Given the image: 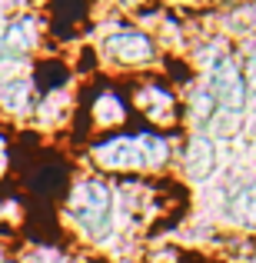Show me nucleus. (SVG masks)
<instances>
[{
  "instance_id": "nucleus-1",
  "label": "nucleus",
  "mask_w": 256,
  "mask_h": 263,
  "mask_svg": "<svg viewBox=\"0 0 256 263\" xmlns=\"http://www.w3.org/2000/svg\"><path fill=\"white\" fill-rule=\"evenodd\" d=\"M170 154L167 140L153 134H136V137H116L96 147V160L110 170H127V167H156Z\"/></svg>"
},
{
  "instance_id": "nucleus-2",
  "label": "nucleus",
  "mask_w": 256,
  "mask_h": 263,
  "mask_svg": "<svg viewBox=\"0 0 256 263\" xmlns=\"http://www.w3.org/2000/svg\"><path fill=\"white\" fill-rule=\"evenodd\" d=\"M70 213L90 233H100L103 227H107V217H110V190L103 183H96V180H84V183L73 190Z\"/></svg>"
},
{
  "instance_id": "nucleus-3",
  "label": "nucleus",
  "mask_w": 256,
  "mask_h": 263,
  "mask_svg": "<svg viewBox=\"0 0 256 263\" xmlns=\"http://www.w3.org/2000/svg\"><path fill=\"white\" fill-rule=\"evenodd\" d=\"M210 93L216 100V107H226L233 114L246 107V84H243V73L237 70L230 57H216L213 60V73H210Z\"/></svg>"
},
{
  "instance_id": "nucleus-4",
  "label": "nucleus",
  "mask_w": 256,
  "mask_h": 263,
  "mask_svg": "<svg viewBox=\"0 0 256 263\" xmlns=\"http://www.w3.org/2000/svg\"><path fill=\"white\" fill-rule=\"evenodd\" d=\"M107 53L116 57L120 64H143V60L153 57V44H150L147 33H113L107 40Z\"/></svg>"
},
{
  "instance_id": "nucleus-5",
  "label": "nucleus",
  "mask_w": 256,
  "mask_h": 263,
  "mask_svg": "<svg viewBox=\"0 0 256 263\" xmlns=\"http://www.w3.org/2000/svg\"><path fill=\"white\" fill-rule=\"evenodd\" d=\"M216 167V147L206 137H193L186 147V174L193 180H206Z\"/></svg>"
},
{
  "instance_id": "nucleus-6",
  "label": "nucleus",
  "mask_w": 256,
  "mask_h": 263,
  "mask_svg": "<svg viewBox=\"0 0 256 263\" xmlns=\"http://www.w3.org/2000/svg\"><path fill=\"white\" fill-rule=\"evenodd\" d=\"M230 213L246 227H256V183L237 190V197L230 200Z\"/></svg>"
},
{
  "instance_id": "nucleus-7",
  "label": "nucleus",
  "mask_w": 256,
  "mask_h": 263,
  "mask_svg": "<svg viewBox=\"0 0 256 263\" xmlns=\"http://www.w3.org/2000/svg\"><path fill=\"white\" fill-rule=\"evenodd\" d=\"M27 93H30V84H27V80H13V84H7L0 90V100H4L10 110H24Z\"/></svg>"
},
{
  "instance_id": "nucleus-8",
  "label": "nucleus",
  "mask_w": 256,
  "mask_h": 263,
  "mask_svg": "<svg viewBox=\"0 0 256 263\" xmlns=\"http://www.w3.org/2000/svg\"><path fill=\"white\" fill-rule=\"evenodd\" d=\"M193 107H196V110H193V114H196V120L206 123V120L213 117V107H216V100H213L210 90H200V93L193 97Z\"/></svg>"
},
{
  "instance_id": "nucleus-9",
  "label": "nucleus",
  "mask_w": 256,
  "mask_h": 263,
  "mask_svg": "<svg viewBox=\"0 0 256 263\" xmlns=\"http://www.w3.org/2000/svg\"><path fill=\"white\" fill-rule=\"evenodd\" d=\"M96 110H100V120H120V103H116L113 97H103V100L96 103Z\"/></svg>"
},
{
  "instance_id": "nucleus-10",
  "label": "nucleus",
  "mask_w": 256,
  "mask_h": 263,
  "mask_svg": "<svg viewBox=\"0 0 256 263\" xmlns=\"http://www.w3.org/2000/svg\"><path fill=\"white\" fill-rule=\"evenodd\" d=\"M243 84L250 87V90H256V53H253V57H246V77H243Z\"/></svg>"
}]
</instances>
